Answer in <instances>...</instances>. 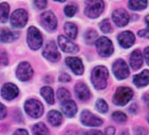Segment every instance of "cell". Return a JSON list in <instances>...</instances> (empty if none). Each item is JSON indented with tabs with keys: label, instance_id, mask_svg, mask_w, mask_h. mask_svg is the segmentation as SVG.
<instances>
[{
	"label": "cell",
	"instance_id": "obj_1",
	"mask_svg": "<svg viewBox=\"0 0 149 135\" xmlns=\"http://www.w3.org/2000/svg\"><path fill=\"white\" fill-rule=\"evenodd\" d=\"M109 70L104 66H97L92 71V82L96 89H104L108 85Z\"/></svg>",
	"mask_w": 149,
	"mask_h": 135
},
{
	"label": "cell",
	"instance_id": "obj_2",
	"mask_svg": "<svg viewBox=\"0 0 149 135\" xmlns=\"http://www.w3.org/2000/svg\"><path fill=\"white\" fill-rule=\"evenodd\" d=\"M133 97V90L130 87H118L113 96V102L117 105H126Z\"/></svg>",
	"mask_w": 149,
	"mask_h": 135
},
{
	"label": "cell",
	"instance_id": "obj_3",
	"mask_svg": "<svg viewBox=\"0 0 149 135\" xmlns=\"http://www.w3.org/2000/svg\"><path fill=\"white\" fill-rule=\"evenodd\" d=\"M25 111L32 118H40L44 113V106L36 99H29L25 103Z\"/></svg>",
	"mask_w": 149,
	"mask_h": 135
},
{
	"label": "cell",
	"instance_id": "obj_4",
	"mask_svg": "<svg viewBox=\"0 0 149 135\" xmlns=\"http://www.w3.org/2000/svg\"><path fill=\"white\" fill-rule=\"evenodd\" d=\"M27 42L29 47L32 50L40 49L43 45V37L40 35V32L35 27H30L28 29V35H27Z\"/></svg>",
	"mask_w": 149,
	"mask_h": 135
},
{
	"label": "cell",
	"instance_id": "obj_5",
	"mask_svg": "<svg viewBox=\"0 0 149 135\" xmlns=\"http://www.w3.org/2000/svg\"><path fill=\"white\" fill-rule=\"evenodd\" d=\"M103 9H104V2L101 0L87 1L86 8H85V15L90 18H97L103 12Z\"/></svg>",
	"mask_w": 149,
	"mask_h": 135
},
{
	"label": "cell",
	"instance_id": "obj_6",
	"mask_svg": "<svg viewBox=\"0 0 149 135\" xmlns=\"http://www.w3.org/2000/svg\"><path fill=\"white\" fill-rule=\"evenodd\" d=\"M96 48H97V50H98V53H99L101 56H103V58L110 56V55L113 53V51H114L113 44H112L111 40L106 36L98 37V38H97Z\"/></svg>",
	"mask_w": 149,
	"mask_h": 135
},
{
	"label": "cell",
	"instance_id": "obj_7",
	"mask_svg": "<svg viewBox=\"0 0 149 135\" xmlns=\"http://www.w3.org/2000/svg\"><path fill=\"white\" fill-rule=\"evenodd\" d=\"M27 22H28V13L25 10L18 9L13 12L11 16V25L14 28L17 29L24 28L27 25Z\"/></svg>",
	"mask_w": 149,
	"mask_h": 135
},
{
	"label": "cell",
	"instance_id": "obj_8",
	"mask_svg": "<svg viewBox=\"0 0 149 135\" xmlns=\"http://www.w3.org/2000/svg\"><path fill=\"white\" fill-rule=\"evenodd\" d=\"M40 22L47 31H54L58 27V20L52 12H45L40 15Z\"/></svg>",
	"mask_w": 149,
	"mask_h": 135
},
{
	"label": "cell",
	"instance_id": "obj_9",
	"mask_svg": "<svg viewBox=\"0 0 149 135\" xmlns=\"http://www.w3.org/2000/svg\"><path fill=\"white\" fill-rule=\"evenodd\" d=\"M113 72H114L115 77L117 78L118 80L126 79L129 76V74H130L126 62L124 60H121V58L114 62V64H113Z\"/></svg>",
	"mask_w": 149,
	"mask_h": 135
},
{
	"label": "cell",
	"instance_id": "obj_10",
	"mask_svg": "<svg viewBox=\"0 0 149 135\" xmlns=\"http://www.w3.org/2000/svg\"><path fill=\"white\" fill-rule=\"evenodd\" d=\"M16 76L20 81H29L33 76V69L28 62H22L16 69Z\"/></svg>",
	"mask_w": 149,
	"mask_h": 135
},
{
	"label": "cell",
	"instance_id": "obj_11",
	"mask_svg": "<svg viewBox=\"0 0 149 135\" xmlns=\"http://www.w3.org/2000/svg\"><path fill=\"white\" fill-rule=\"evenodd\" d=\"M43 55L50 62H59L61 58L59 50H58V46L54 42H49L47 44L46 47L44 48Z\"/></svg>",
	"mask_w": 149,
	"mask_h": 135
},
{
	"label": "cell",
	"instance_id": "obj_12",
	"mask_svg": "<svg viewBox=\"0 0 149 135\" xmlns=\"http://www.w3.org/2000/svg\"><path fill=\"white\" fill-rule=\"evenodd\" d=\"M81 122L87 127H99L102 125V120L90 111H83L81 113Z\"/></svg>",
	"mask_w": 149,
	"mask_h": 135
},
{
	"label": "cell",
	"instance_id": "obj_13",
	"mask_svg": "<svg viewBox=\"0 0 149 135\" xmlns=\"http://www.w3.org/2000/svg\"><path fill=\"white\" fill-rule=\"evenodd\" d=\"M112 18H113V22L118 27H125L130 22V16L127 13V11L124 9L115 10L113 14H112Z\"/></svg>",
	"mask_w": 149,
	"mask_h": 135
},
{
	"label": "cell",
	"instance_id": "obj_14",
	"mask_svg": "<svg viewBox=\"0 0 149 135\" xmlns=\"http://www.w3.org/2000/svg\"><path fill=\"white\" fill-rule=\"evenodd\" d=\"M19 94L18 87L13 83H6L1 88V96L6 100H13Z\"/></svg>",
	"mask_w": 149,
	"mask_h": 135
},
{
	"label": "cell",
	"instance_id": "obj_15",
	"mask_svg": "<svg viewBox=\"0 0 149 135\" xmlns=\"http://www.w3.org/2000/svg\"><path fill=\"white\" fill-rule=\"evenodd\" d=\"M66 65L68 66L74 74H76L77 76H81L83 74L84 67H83V63L79 58H74V56H68L66 58L65 60Z\"/></svg>",
	"mask_w": 149,
	"mask_h": 135
},
{
	"label": "cell",
	"instance_id": "obj_16",
	"mask_svg": "<svg viewBox=\"0 0 149 135\" xmlns=\"http://www.w3.org/2000/svg\"><path fill=\"white\" fill-rule=\"evenodd\" d=\"M58 44H59L61 50H63L64 52L67 53H77L79 51V47L77 45H74L72 42H70L69 40H67L65 36L60 35L58 38Z\"/></svg>",
	"mask_w": 149,
	"mask_h": 135
},
{
	"label": "cell",
	"instance_id": "obj_17",
	"mask_svg": "<svg viewBox=\"0 0 149 135\" xmlns=\"http://www.w3.org/2000/svg\"><path fill=\"white\" fill-rule=\"evenodd\" d=\"M118 43L123 48L127 49V48H130L132 45L135 42V36L134 34L131 32V31H125V32H121L119 35H118Z\"/></svg>",
	"mask_w": 149,
	"mask_h": 135
},
{
	"label": "cell",
	"instance_id": "obj_18",
	"mask_svg": "<svg viewBox=\"0 0 149 135\" xmlns=\"http://www.w3.org/2000/svg\"><path fill=\"white\" fill-rule=\"evenodd\" d=\"M74 90H76L78 98L82 100V101H86V100H88L91 98L90 89L84 83H78L76 87H74Z\"/></svg>",
	"mask_w": 149,
	"mask_h": 135
},
{
	"label": "cell",
	"instance_id": "obj_19",
	"mask_svg": "<svg viewBox=\"0 0 149 135\" xmlns=\"http://www.w3.org/2000/svg\"><path fill=\"white\" fill-rule=\"evenodd\" d=\"M19 37L18 32H14L9 29H3L0 31V42L1 43H11Z\"/></svg>",
	"mask_w": 149,
	"mask_h": 135
},
{
	"label": "cell",
	"instance_id": "obj_20",
	"mask_svg": "<svg viewBox=\"0 0 149 135\" xmlns=\"http://www.w3.org/2000/svg\"><path fill=\"white\" fill-rule=\"evenodd\" d=\"M130 65L134 70L139 69L143 65V54L140 50H134L130 55Z\"/></svg>",
	"mask_w": 149,
	"mask_h": 135
},
{
	"label": "cell",
	"instance_id": "obj_21",
	"mask_svg": "<svg viewBox=\"0 0 149 135\" xmlns=\"http://www.w3.org/2000/svg\"><path fill=\"white\" fill-rule=\"evenodd\" d=\"M62 111L67 117H74L77 113V104L72 100H67L62 103Z\"/></svg>",
	"mask_w": 149,
	"mask_h": 135
},
{
	"label": "cell",
	"instance_id": "obj_22",
	"mask_svg": "<svg viewBox=\"0 0 149 135\" xmlns=\"http://www.w3.org/2000/svg\"><path fill=\"white\" fill-rule=\"evenodd\" d=\"M133 82L137 87L147 86L149 83V71L147 70V69H145V70H143L141 74H136L133 79Z\"/></svg>",
	"mask_w": 149,
	"mask_h": 135
},
{
	"label": "cell",
	"instance_id": "obj_23",
	"mask_svg": "<svg viewBox=\"0 0 149 135\" xmlns=\"http://www.w3.org/2000/svg\"><path fill=\"white\" fill-rule=\"evenodd\" d=\"M48 121L53 127H59L63 121V117L60 112H58L56 110H52L48 113Z\"/></svg>",
	"mask_w": 149,
	"mask_h": 135
},
{
	"label": "cell",
	"instance_id": "obj_24",
	"mask_svg": "<svg viewBox=\"0 0 149 135\" xmlns=\"http://www.w3.org/2000/svg\"><path fill=\"white\" fill-rule=\"evenodd\" d=\"M40 94L44 97V99L47 101V103H49V104H53L54 103V94H53V90L51 87H49V86L42 87Z\"/></svg>",
	"mask_w": 149,
	"mask_h": 135
},
{
	"label": "cell",
	"instance_id": "obj_25",
	"mask_svg": "<svg viewBox=\"0 0 149 135\" xmlns=\"http://www.w3.org/2000/svg\"><path fill=\"white\" fill-rule=\"evenodd\" d=\"M64 30H65L66 35L70 38V40H74L77 37L78 34V28L77 26L72 24V22H66L64 26Z\"/></svg>",
	"mask_w": 149,
	"mask_h": 135
},
{
	"label": "cell",
	"instance_id": "obj_26",
	"mask_svg": "<svg viewBox=\"0 0 149 135\" xmlns=\"http://www.w3.org/2000/svg\"><path fill=\"white\" fill-rule=\"evenodd\" d=\"M32 132L34 135H49V130L46 127V125L43 122L35 123L32 127Z\"/></svg>",
	"mask_w": 149,
	"mask_h": 135
},
{
	"label": "cell",
	"instance_id": "obj_27",
	"mask_svg": "<svg viewBox=\"0 0 149 135\" xmlns=\"http://www.w3.org/2000/svg\"><path fill=\"white\" fill-rule=\"evenodd\" d=\"M9 12H10V6L6 2L0 3V22L4 24L6 22L9 18Z\"/></svg>",
	"mask_w": 149,
	"mask_h": 135
},
{
	"label": "cell",
	"instance_id": "obj_28",
	"mask_svg": "<svg viewBox=\"0 0 149 135\" xmlns=\"http://www.w3.org/2000/svg\"><path fill=\"white\" fill-rule=\"evenodd\" d=\"M148 2L147 1H129L128 2V6L131 10H134V11H139V10H144L147 6Z\"/></svg>",
	"mask_w": 149,
	"mask_h": 135
},
{
	"label": "cell",
	"instance_id": "obj_29",
	"mask_svg": "<svg viewBox=\"0 0 149 135\" xmlns=\"http://www.w3.org/2000/svg\"><path fill=\"white\" fill-rule=\"evenodd\" d=\"M58 99L61 102L67 101V100L70 99V94L66 88H60L58 90Z\"/></svg>",
	"mask_w": 149,
	"mask_h": 135
},
{
	"label": "cell",
	"instance_id": "obj_30",
	"mask_svg": "<svg viewBox=\"0 0 149 135\" xmlns=\"http://www.w3.org/2000/svg\"><path fill=\"white\" fill-rule=\"evenodd\" d=\"M96 109L100 113H107L109 110V105L103 99H98L96 102Z\"/></svg>",
	"mask_w": 149,
	"mask_h": 135
},
{
	"label": "cell",
	"instance_id": "obj_31",
	"mask_svg": "<svg viewBox=\"0 0 149 135\" xmlns=\"http://www.w3.org/2000/svg\"><path fill=\"white\" fill-rule=\"evenodd\" d=\"M99 27H100V30L102 31L103 33H111L112 32V27H111V24H110L109 19H103L102 22L99 24Z\"/></svg>",
	"mask_w": 149,
	"mask_h": 135
},
{
	"label": "cell",
	"instance_id": "obj_32",
	"mask_svg": "<svg viewBox=\"0 0 149 135\" xmlns=\"http://www.w3.org/2000/svg\"><path fill=\"white\" fill-rule=\"evenodd\" d=\"M97 38H98V35H97L95 30H88L86 33H85V40H86L88 44L96 42Z\"/></svg>",
	"mask_w": 149,
	"mask_h": 135
},
{
	"label": "cell",
	"instance_id": "obj_33",
	"mask_svg": "<svg viewBox=\"0 0 149 135\" xmlns=\"http://www.w3.org/2000/svg\"><path fill=\"white\" fill-rule=\"evenodd\" d=\"M112 118H113L115 121H117V122H125V121L127 120L126 114L123 113V112H115V113H113Z\"/></svg>",
	"mask_w": 149,
	"mask_h": 135
},
{
	"label": "cell",
	"instance_id": "obj_34",
	"mask_svg": "<svg viewBox=\"0 0 149 135\" xmlns=\"http://www.w3.org/2000/svg\"><path fill=\"white\" fill-rule=\"evenodd\" d=\"M76 12H77V6H72V4H69V6H65V9H64V13L68 17H72L76 14Z\"/></svg>",
	"mask_w": 149,
	"mask_h": 135
},
{
	"label": "cell",
	"instance_id": "obj_35",
	"mask_svg": "<svg viewBox=\"0 0 149 135\" xmlns=\"http://www.w3.org/2000/svg\"><path fill=\"white\" fill-rule=\"evenodd\" d=\"M9 63L8 54L4 50H0V66H6Z\"/></svg>",
	"mask_w": 149,
	"mask_h": 135
},
{
	"label": "cell",
	"instance_id": "obj_36",
	"mask_svg": "<svg viewBox=\"0 0 149 135\" xmlns=\"http://www.w3.org/2000/svg\"><path fill=\"white\" fill-rule=\"evenodd\" d=\"M83 135H103V134L99 130H87V131H84Z\"/></svg>",
	"mask_w": 149,
	"mask_h": 135
},
{
	"label": "cell",
	"instance_id": "obj_37",
	"mask_svg": "<svg viewBox=\"0 0 149 135\" xmlns=\"http://www.w3.org/2000/svg\"><path fill=\"white\" fill-rule=\"evenodd\" d=\"M34 6H36L37 9H45L47 6V1L45 0H42V1H34Z\"/></svg>",
	"mask_w": 149,
	"mask_h": 135
},
{
	"label": "cell",
	"instance_id": "obj_38",
	"mask_svg": "<svg viewBox=\"0 0 149 135\" xmlns=\"http://www.w3.org/2000/svg\"><path fill=\"white\" fill-rule=\"evenodd\" d=\"M6 108L2 103H0V120L6 118Z\"/></svg>",
	"mask_w": 149,
	"mask_h": 135
},
{
	"label": "cell",
	"instance_id": "obj_39",
	"mask_svg": "<svg viewBox=\"0 0 149 135\" xmlns=\"http://www.w3.org/2000/svg\"><path fill=\"white\" fill-rule=\"evenodd\" d=\"M59 80L61 81V82H69V81H70V77H69L67 74H61Z\"/></svg>",
	"mask_w": 149,
	"mask_h": 135
},
{
	"label": "cell",
	"instance_id": "obj_40",
	"mask_svg": "<svg viewBox=\"0 0 149 135\" xmlns=\"http://www.w3.org/2000/svg\"><path fill=\"white\" fill-rule=\"evenodd\" d=\"M135 130H136V131H134V132H135L136 135H146V131H145V129L142 128V127H139V128H136Z\"/></svg>",
	"mask_w": 149,
	"mask_h": 135
},
{
	"label": "cell",
	"instance_id": "obj_41",
	"mask_svg": "<svg viewBox=\"0 0 149 135\" xmlns=\"http://www.w3.org/2000/svg\"><path fill=\"white\" fill-rule=\"evenodd\" d=\"M13 135H29V133L24 129H18L13 133Z\"/></svg>",
	"mask_w": 149,
	"mask_h": 135
},
{
	"label": "cell",
	"instance_id": "obj_42",
	"mask_svg": "<svg viewBox=\"0 0 149 135\" xmlns=\"http://www.w3.org/2000/svg\"><path fill=\"white\" fill-rule=\"evenodd\" d=\"M115 133V129L113 127H109L106 129V135H114Z\"/></svg>",
	"mask_w": 149,
	"mask_h": 135
},
{
	"label": "cell",
	"instance_id": "obj_43",
	"mask_svg": "<svg viewBox=\"0 0 149 135\" xmlns=\"http://www.w3.org/2000/svg\"><path fill=\"white\" fill-rule=\"evenodd\" d=\"M139 36L141 37H148V30L145 29V30H141L139 32Z\"/></svg>",
	"mask_w": 149,
	"mask_h": 135
},
{
	"label": "cell",
	"instance_id": "obj_44",
	"mask_svg": "<svg viewBox=\"0 0 149 135\" xmlns=\"http://www.w3.org/2000/svg\"><path fill=\"white\" fill-rule=\"evenodd\" d=\"M148 52H149V49L148 48H146L145 49V51H144V58H145V61H146V63L148 64Z\"/></svg>",
	"mask_w": 149,
	"mask_h": 135
},
{
	"label": "cell",
	"instance_id": "obj_45",
	"mask_svg": "<svg viewBox=\"0 0 149 135\" xmlns=\"http://www.w3.org/2000/svg\"><path fill=\"white\" fill-rule=\"evenodd\" d=\"M119 135H129V133H128V131H123V132H120Z\"/></svg>",
	"mask_w": 149,
	"mask_h": 135
}]
</instances>
